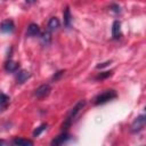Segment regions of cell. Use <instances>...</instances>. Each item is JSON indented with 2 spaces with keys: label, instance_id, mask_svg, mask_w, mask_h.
Here are the masks:
<instances>
[{
  "label": "cell",
  "instance_id": "cell-1",
  "mask_svg": "<svg viewBox=\"0 0 146 146\" xmlns=\"http://www.w3.org/2000/svg\"><path fill=\"white\" fill-rule=\"evenodd\" d=\"M86 105V102L84 100H80L73 108H72V111L70 112V114L67 115V117H66V120H65V122L63 123V129H64V131H66V129H68V127L72 124V122L74 121V119L76 117V115H78V113L83 108V106Z\"/></svg>",
  "mask_w": 146,
  "mask_h": 146
},
{
  "label": "cell",
  "instance_id": "cell-2",
  "mask_svg": "<svg viewBox=\"0 0 146 146\" xmlns=\"http://www.w3.org/2000/svg\"><path fill=\"white\" fill-rule=\"evenodd\" d=\"M116 96H117V94H116L115 90H113V89H111V90H105L104 92L99 94V95L95 98V104H96V105L105 104V103H107V102H110V100L116 98Z\"/></svg>",
  "mask_w": 146,
  "mask_h": 146
},
{
  "label": "cell",
  "instance_id": "cell-3",
  "mask_svg": "<svg viewBox=\"0 0 146 146\" xmlns=\"http://www.w3.org/2000/svg\"><path fill=\"white\" fill-rule=\"evenodd\" d=\"M145 124H146V116H145V114H141V115L137 116L135 119V121L132 122V124H131V131L135 132V133L136 132H139V131H141L145 128Z\"/></svg>",
  "mask_w": 146,
  "mask_h": 146
},
{
  "label": "cell",
  "instance_id": "cell-4",
  "mask_svg": "<svg viewBox=\"0 0 146 146\" xmlns=\"http://www.w3.org/2000/svg\"><path fill=\"white\" fill-rule=\"evenodd\" d=\"M70 138H71V136H70L66 131H64V132H62L60 135H58L57 137H55V138L51 140L50 146H64V144H65L67 140H70Z\"/></svg>",
  "mask_w": 146,
  "mask_h": 146
},
{
  "label": "cell",
  "instance_id": "cell-5",
  "mask_svg": "<svg viewBox=\"0 0 146 146\" xmlns=\"http://www.w3.org/2000/svg\"><path fill=\"white\" fill-rule=\"evenodd\" d=\"M50 90H51V89H50V86H49V84H42V86H40V87L34 91V96L38 97V98H43V97H46V96L49 95Z\"/></svg>",
  "mask_w": 146,
  "mask_h": 146
},
{
  "label": "cell",
  "instance_id": "cell-6",
  "mask_svg": "<svg viewBox=\"0 0 146 146\" xmlns=\"http://www.w3.org/2000/svg\"><path fill=\"white\" fill-rule=\"evenodd\" d=\"M14 30H15V25L10 19H6L0 24V31L3 33H11Z\"/></svg>",
  "mask_w": 146,
  "mask_h": 146
},
{
  "label": "cell",
  "instance_id": "cell-7",
  "mask_svg": "<svg viewBox=\"0 0 146 146\" xmlns=\"http://www.w3.org/2000/svg\"><path fill=\"white\" fill-rule=\"evenodd\" d=\"M41 34V31H40V27L34 24V23H31L27 27V31H26V35L27 36H39Z\"/></svg>",
  "mask_w": 146,
  "mask_h": 146
},
{
  "label": "cell",
  "instance_id": "cell-8",
  "mask_svg": "<svg viewBox=\"0 0 146 146\" xmlns=\"http://www.w3.org/2000/svg\"><path fill=\"white\" fill-rule=\"evenodd\" d=\"M112 36L113 39H119L121 36V23L119 21H114L112 25Z\"/></svg>",
  "mask_w": 146,
  "mask_h": 146
},
{
  "label": "cell",
  "instance_id": "cell-9",
  "mask_svg": "<svg viewBox=\"0 0 146 146\" xmlns=\"http://www.w3.org/2000/svg\"><path fill=\"white\" fill-rule=\"evenodd\" d=\"M9 103H10V98L3 92H0V113L3 112L8 107Z\"/></svg>",
  "mask_w": 146,
  "mask_h": 146
},
{
  "label": "cell",
  "instance_id": "cell-10",
  "mask_svg": "<svg viewBox=\"0 0 146 146\" xmlns=\"http://www.w3.org/2000/svg\"><path fill=\"white\" fill-rule=\"evenodd\" d=\"M30 76H31V74H30L27 71H25V70H21V71L17 72V74H16V80H17L18 83H24Z\"/></svg>",
  "mask_w": 146,
  "mask_h": 146
},
{
  "label": "cell",
  "instance_id": "cell-11",
  "mask_svg": "<svg viewBox=\"0 0 146 146\" xmlns=\"http://www.w3.org/2000/svg\"><path fill=\"white\" fill-rule=\"evenodd\" d=\"M18 67H19V64H18L17 62L13 60V59L7 60V63H6V65H5V68H6V71H8V72H16V71L18 70Z\"/></svg>",
  "mask_w": 146,
  "mask_h": 146
},
{
  "label": "cell",
  "instance_id": "cell-12",
  "mask_svg": "<svg viewBox=\"0 0 146 146\" xmlns=\"http://www.w3.org/2000/svg\"><path fill=\"white\" fill-rule=\"evenodd\" d=\"M14 144L15 146H33V141L30 139H25V138H15L14 139Z\"/></svg>",
  "mask_w": 146,
  "mask_h": 146
},
{
  "label": "cell",
  "instance_id": "cell-13",
  "mask_svg": "<svg viewBox=\"0 0 146 146\" xmlns=\"http://www.w3.org/2000/svg\"><path fill=\"white\" fill-rule=\"evenodd\" d=\"M64 24L66 27H70L71 26V22H72V16H71V11H70V8L66 7L65 10H64Z\"/></svg>",
  "mask_w": 146,
  "mask_h": 146
},
{
  "label": "cell",
  "instance_id": "cell-14",
  "mask_svg": "<svg viewBox=\"0 0 146 146\" xmlns=\"http://www.w3.org/2000/svg\"><path fill=\"white\" fill-rule=\"evenodd\" d=\"M58 27H59V21H58V18L57 17H51L49 19V22H48V29H49V31H54V30H56Z\"/></svg>",
  "mask_w": 146,
  "mask_h": 146
},
{
  "label": "cell",
  "instance_id": "cell-15",
  "mask_svg": "<svg viewBox=\"0 0 146 146\" xmlns=\"http://www.w3.org/2000/svg\"><path fill=\"white\" fill-rule=\"evenodd\" d=\"M47 127H48V125H47V123H43V124H41L39 128H36V129L34 130V132H33V136H34V137H38V136H39V135H40V133H41L43 130H46V129H47Z\"/></svg>",
  "mask_w": 146,
  "mask_h": 146
},
{
  "label": "cell",
  "instance_id": "cell-16",
  "mask_svg": "<svg viewBox=\"0 0 146 146\" xmlns=\"http://www.w3.org/2000/svg\"><path fill=\"white\" fill-rule=\"evenodd\" d=\"M41 39H42V42H43L44 44H48V43L50 42V32L47 31L46 33H43L42 36H41Z\"/></svg>",
  "mask_w": 146,
  "mask_h": 146
},
{
  "label": "cell",
  "instance_id": "cell-17",
  "mask_svg": "<svg viewBox=\"0 0 146 146\" xmlns=\"http://www.w3.org/2000/svg\"><path fill=\"white\" fill-rule=\"evenodd\" d=\"M111 75H112V72H111V71H110V72L107 71V72H103V73H100L99 75H97L96 79H97V80H103V79H106L107 76H111Z\"/></svg>",
  "mask_w": 146,
  "mask_h": 146
},
{
  "label": "cell",
  "instance_id": "cell-18",
  "mask_svg": "<svg viewBox=\"0 0 146 146\" xmlns=\"http://www.w3.org/2000/svg\"><path fill=\"white\" fill-rule=\"evenodd\" d=\"M111 8H113V9H112V10H113V11H115V13H116V14H117V13H120V11H121V9H120V7H119V6H117V5H112V6H111Z\"/></svg>",
  "mask_w": 146,
  "mask_h": 146
},
{
  "label": "cell",
  "instance_id": "cell-19",
  "mask_svg": "<svg viewBox=\"0 0 146 146\" xmlns=\"http://www.w3.org/2000/svg\"><path fill=\"white\" fill-rule=\"evenodd\" d=\"M63 74H64V71H59V72H57V74H56V75H54V76H52V79H54V80H57V79H58L60 75H63Z\"/></svg>",
  "mask_w": 146,
  "mask_h": 146
},
{
  "label": "cell",
  "instance_id": "cell-20",
  "mask_svg": "<svg viewBox=\"0 0 146 146\" xmlns=\"http://www.w3.org/2000/svg\"><path fill=\"white\" fill-rule=\"evenodd\" d=\"M0 146H9V144H8L6 140H3V139H0Z\"/></svg>",
  "mask_w": 146,
  "mask_h": 146
},
{
  "label": "cell",
  "instance_id": "cell-21",
  "mask_svg": "<svg viewBox=\"0 0 146 146\" xmlns=\"http://www.w3.org/2000/svg\"><path fill=\"white\" fill-rule=\"evenodd\" d=\"M110 64V62H106V63H103V64H100V65H97V68H102V67H104V66H107Z\"/></svg>",
  "mask_w": 146,
  "mask_h": 146
}]
</instances>
